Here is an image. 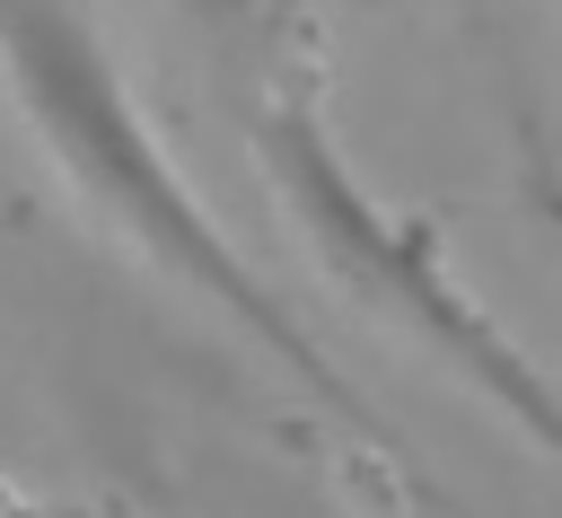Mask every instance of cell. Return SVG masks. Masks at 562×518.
Here are the masks:
<instances>
[]
</instances>
